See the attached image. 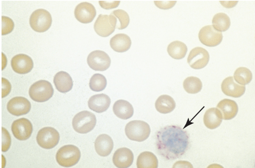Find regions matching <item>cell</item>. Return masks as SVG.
<instances>
[{"mask_svg": "<svg viewBox=\"0 0 255 168\" xmlns=\"http://www.w3.org/2000/svg\"><path fill=\"white\" fill-rule=\"evenodd\" d=\"M222 119V115L221 112L215 108L207 110L205 112L203 118L205 125L210 129H214L219 127Z\"/></svg>", "mask_w": 255, "mask_h": 168, "instance_id": "obj_24", "label": "cell"}, {"mask_svg": "<svg viewBox=\"0 0 255 168\" xmlns=\"http://www.w3.org/2000/svg\"><path fill=\"white\" fill-rule=\"evenodd\" d=\"M176 103L171 96L166 95L160 96L155 104V108L160 113L166 114L172 112L175 109Z\"/></svg>", "mask_w": 255, "mask_h": 168, "instance_id": "obj_25", "label": "cell"}, {"mask_svg": "<svg viewBox=\"0 0 255 168\" xmlns=\"http://www.w3.org/2000/svg\"><path fill=\"white\" fill-rule=\"evenodd\" d=\"M12 133L17 139L25 140L28 139L33 131V126L28 119L22 118L14 121L11 126Z\"/></svg>", "mask_w": 255, "mask_h": 168, "instance_id": "obj_12", "label": "cell"}, {"mask_svg": "<svg viewBox=\"0 0 255 168\" xmlns=\"http://www.w3.org/2000/svg\"><path fill=\"white\" fill-rule=\"evenodd\" d=\"M183 87L186 92L191 94L199 92L202 87V83L198 78L193 76L188 77L184 81Z\"/></svg>", "mask_w": 255, "mask_h": 168, "instance_id": "obj_29", "label": "cell"}, {"mask_svg": "<svg viewBox=\"0 0 255 168\" xmlns=\"http://www.w3.org/2000/svg\"><path fill=\"white\" fill-rule=\"evenodd\" d=\"M126 134L130 140L139 142L143 141L149 137L150 128L146 122L140 120H134L126 125Z\"/></svg>", "mask_w": 255, "mask_h": 168, "instance_id": "obj_2", "label": "cell"}, {"mask_svg": "<svg viewBox=\"0 0 255 168\" xmlns=\"http://www.w3.org/2000/svg\"><path fill=\"white\" fill-rule=\"evenodd\" d=\"M131 42L129 37L126 34L119 33L115 35L110 41L111 48L115 51L123 53L130 48Z\"/></svg>", "mask_w": 255, "mask_h": 168, "instance_id": "obj_22", "label": "cell"}, {"mask_svg": "<svg viewBox=\"0 0 255 168\" xmlns=\"http://www.w3.org/2000/svg\"><path fill=\"white\" fill-rule=\"evenodd\" d=\"M188 51L186 45L183 42L176 41L171 42L167 48L169 55L172 58L180 59L184 58Z\"/></svg>", "mask_w": 255, "mask_h": 168, "instance_id": "obj_27", "label": "cell"}, {"mask_svg": "<svg viewBox=\"0 0 255 168\" xmlns=\"http://www.w3.org/2000/svg\"><path fill=\"white\" fill-rule=\"evenodd\" d=\"M29 21L30 26L33 30L38 32H43L50 27L52 19L49 12L45 9H39L32 13Z\"/></svg>", "mask_w": 255, "mask_h": 168, "instance_id": "obj_6", "label": "cell"}, {"mask_svg": "<svg viewBox=\"0 0 255 168\" xmlns=\"http://www.w3.org/2000/svg\"><path fill=\"white\" fill-rule=\"evenodd\" d=\"M156 146L159 154L169 160L181 157L187 150L189 144L187 132L174 125L161 129L156 135Z\"/></svg>", "mask_w": 255, "mask_h": 168, "instance_id": "obj_1", "label": "cell"}, {"mask_svg": "<svg viewBox=\"0 0 255 168\" xmlns=\"http://www.w3.org/2000/svg\"><path fill=\"white\" fill-rule=\"evenodd\" d=\"M53 82L57 90L61 93H66L70 91L73 86L72 78L67 72L61 71L55 75Z\"/></svg>", "mask_w": 255, "mask_h": 168, "instance_id": "obj_21", "label": "cell"}, {"mask_svg": "<svg viewBox=\"0 0 255 168\" xmlns=\"http://www.w3.org/2000/svg\"><path fill=\"white\" fill-rule=\"evenodd\" d=\"M117 20L111 13L109 15L100 14L94 25L95 31L99 36L103 37L109 36L115 31Z\"/></svg>", "mask_w": 255, "mask_h": 168, "instance_id": "obj_7", "label": "cell"}, {"mask_svg": "<svg viewBox=\"0 0 255 168\" xmlns=\"http://www.w3.org/2000/svg\"><path fill=\"white\" fill-rule=\"evenodd\" d=\"M216 108L221 112L223 119L225 120H229L234 117L238 110V105L235 101L226 99L219 102Z\"/></svg>", "mask_w": 255, "mask_h": 168, "instance_id": "obj_20", "label": "cell"}, {"mask_svg": "<svg viewBox=\"0 0 255 168\" xmlns=\"http://www.w3.org/2000/svg\"><path fill=\"white\" fill-rule=\"evenodd\" d=\"M111 103V99L109 97L103 93L92 96L88 102L89 108L98 113L106 111L109 107Z\"/></svg>", "mask_w": 255, "mask_h": 168, "instance_id": "obj_18", "label": "cell"}, {"mask_svg": "<svg viewBox=\"0 0 255 168\" xmlns=\"http://www.w3.org/2000/svg\"><path fill=\"white\" fill-rule=\"evenodd\" d=\"M79 149L72 145H68L61 147L56 155L57 162L60 166L65 167L72 166L77 164L80 158Z\"/></svg>", "mask_w": 255, "mask_h": 168, "instance_id": "obj_3", "label": "cell"}, {"mask_svg": "<svg viewBox=\"0 0 255 168\" xmlns=\"http://www.w3.org/2000/svg\"><path fill=\"white\" fill-rule=\"evenodd\" d=\"M60 135L54 128L50 127L43 128L38 132L36 140L38 144L41 147L50 149L55 147L58 143Z\"/></svg>", "mask_w": 255, "mask_h": 168, "instance_id": "obj_8", "label": "cell"}, {"mask_svg": "<svg viewBox=\"0 0 255 168\" xmlns=\"http://www.w3.org/2000/svg\"><path fill=\"white\" fill-rule=\"evenodd\" d=\"M2 35L11 32L13 29L14 23L12 20L7 16H2Z\"/></svg>", "mask_w": 255, "mask_h": 168, "instance_id": "obj_33", "label": "cell"}, {"mask_svg": "<svg viewBox=\"0 0 255 168\" xmlns=\"http://www.w3.org/2000/svg\"><path fill=\"white\" fill-rule=\"evenodd\" d=\"M120 1H99L101 7L106 9H110L115 8L118 6Z\"/></svg>", "mask_w": 255, "mask_h": 168, "instance_id": "obj_37", "label": "cell"}, {"mask_svg": "<svg viewBox=\"0 0 255 168\" xmlns=\"http://www.w3.org/2000/svg\"><path fill=\"white\" fill-rule=\"evenodd\" d=\"M111 13L116 18L117 23L116 28L119 30L126 28L128 25L130 21L129 16L125 10L118 9L113 11Z\"/></svg>", "mask_w": 255, "mask_h": 168, "instance_id": "obj_32", "label": "cell"}, {"mask_svg": "<svg viewBox=\"0 0 255 168\" xmlns=\"http://www.w3.org/2000/svg\"><path fill=\"white\" fill-rule=\"evenodd\" d=\"M209 59L208 51L202 48L197 47L190 52L187 58V62L192 68L200 69L206 65Z\"/></svg>", "mask_w": 255, "mask_h": 168, "instance_id": "obj_11", "label": "cell"}, {"mask_svg": "<svg viewBox=\"0 0 255 168\" xmlns=\"http://www.w3.org/2000/svg\"><path fill=\"white\" fill-rule=\"evenodd\" d=\"M134 156L132 151L125 147L119 148L114 153L113 161L114 165L120 168H128L132 164Z\"/></svg>", "mask_w": 255, "mask_h": 168, "instance_id": "obj_16", "label": "cell"}, {"mask_svg": "<svg viewBox=\"0 0 255 168\" xmlns=\"http://www.w3.org/2000/svg\"><path fill=\"white\" fill-rule=\"evenodd\" d=\"M136 165L137 168H157L158 161L156 157L153 153L145 151L138 156Z\"/></svg>", "mask_w": 255, "mask_h": 168, "instance_id": "obj_26", "label": "cell"}, {"mask_svg": "<svg viewBox=\"0 0 255 168\" xmlns=\"http://www.w3.org/2000/svg\"><path fill=\"white\" fill-rule=\"evenodd\" d=\"M221 88L226 95L234 98L240 97L244 94L246 90L245 86L236 83L233 76L228 77L224 79Z\"/></svg>", "mask_w": 255, "mask_h": 168, "instance_id": "obj_17", "label": "cell"}, {"mask_svg": "<svg viewBox=\"0 0 255 168\" xmlns=\"http://www.w3.org/2000/svg\"><path fill=\"white\" fill-rule=\"evenodd\" d=\"M234 77L236 81L241 85H245L249 83L252 79V74L248 68L240 67L235 71Z\"/></svg>", "mask_w": 255, "mask_h": 168, "instance_id": "obj_30", "label": "cell"}, {"mask_svg": "<svg viewBox=\"0 0 255 168\" xmlns=\"http://www.w3.org/2000/svg\"><path fill=\"white\" fill-rule=\"evenodd\" d=\"M212 23L214 28L220 32L227 30L231 24L230 18L227 14L223 13H219L215 14L213 18Z\"/></svg>", "mask_w": 255, "mask_h": 168, "instance_id": "obj_28", "label": "cell"}, {"mask_svg": "<svg viewBox=\"0 0 255 168\" xmlns=\"http://www.w3.org/2000/svg\"><path fill=\"white\" fill-rule=\"evenodd\" d=\"M87 61L90 67L96 71L106 70L109 67L111 63L109 55L105 52L99 50L90 53L87 57Z\"/></svg>", "mask_w": 255, "mask_h": 168, "instance_id": "obj_10", "label": "cell"}, {"mask_svg": "<svg viewBox=\"0 0 255 168\" xmlns=\"http://www.w3.org/2000/svg\"><path fill=\"white\" fill-rule=\"evenodd\" d=\"M12 69L15 72L24 74L30 72L33 67V61L29 56L24 54L14 56L11 60Z\"/></svg>", "mask_w": 255, "mask_h": 168, "instance_id": "obj_15", "label": "cell"}, {"mask_svg": "<svg viewBox=\"0 0 255 168\" xmlns=\"http://www.w3.org/2000/svg\"><path fill=\"white\" fill-rule=\"evenodd\" d=\"M54 90L51 83L45 80L37 81L30 86L29 93L31 98L38 102L46 101L53 95Z\"/></svg>", "mask_w": 255, "mask_h": 168, "instance_id": "obj_5", "label": "cell"}, {"mask_svg": "<svg viewBox=\"0 0 255 168\" xmlns=\"http://www.w3.org/2000/svg\"><path fill=\"white\" fill-rule=\"evenodd\" d=\"M113 112L118 117L126 120L131 118L134 113L133 108L128 102L123 100H119L114 103L113 108Z\"/></svg>", "mask_w": 255, "mask_h": 168, "instance_id": "obj_23", "label": "cell"}, {"mask_svg": "<svg viewBox=\"0 0 255 168\" xmlns=\"http://www.w3.org/2000/svg\"><path fill=\"white\" fill-rule=\"evenodd\" d=\"M107 85V80L103 75L99 73L94 74L91 78L89 83L90 89L95 92L103 90Z\"/></svg>", "mask_w": 255, "mask_h": 168, "instance_id": "obj_31", "label": "cell"}, {"mask_svg": "<svg viewBox=\"0 0 255 168\" xmlns=\"http://www.w3.org/2000/svg\"><path fill=\"white\" fill-rule=\"evenodd\" d=\"M96 12L94 6L91 3L83 2L78 4L74 11L75 18L79 21L83 23L92 22L96 15Z\"/></svg>", "mask_w": 255, "mask_h": 168, "instance_id": "obj_14", "label": "cell"}, {"mask_svg": "<svg viewBox=\"0 0 255 168\" xmlns=\"http://www.w3.org/2000/svg\"><path fill=\"white\" fill-rule=\"evenodd\" d=\"M2 151L5 152L7 151L10 147L11 138L8 131L3 127H2Z\"/></svg>", "mask_w": 255, "mask_h": 168, "instance_id": "obj_34", "label": "cell"}, {"mask_svg": "<svg viewBox=\"0 0 255 168\" xmlns=\"http://www.w3.org/2000/svg\"><path fill=\"white\" fill-rule=\"evenodd\" d=\"M2 98L7 96L10 93L11 89V85L6 79L2 78Z\"/></svg>", "mask_w": 255, "mask_h": 168, "instance_id": "obj_36", "label": "cell"}, {"mask_svg": "<svg viewBox=\"0 0 255 168\" xmlns=\"http://www.w3.org/2000/svg\"><path fill=\"white\" fill-rule=\"evenodd\" d=\"M176 1H154L155 5L160 9H167L172 7Z\"/></svg>", "mask_w": 255, "mask_h": 168, "instance_id": "obj_35", "label": "cell"}, {"mask_svg": "<svg viewBox=\"0 0 255 168\" xmlns=\"http://www.w3.org/2000/svg\"><path fill=\"white\" fill-rule=\"evenodd\" d=\"M198 37L202 44L209 47L219 45L223 37L222 32L216 30L212 25H206L202 28L199 32Z\"/></svg>", "mask_w": 255, "mask_h": 168, "instance_id": "obj_9", "label": "cell"}, {"mask_svg": "<svg viewBox=\"0 0 255 168\" xmlns=\"http://www.w3.org/2000/svg\"><path fill=\"white\" fill-rule=\"evenodd\" d=\"M96 122L95 115L91 112L84 111L75 115L73 119L72 124L76 131L80 133L85 134L92 130Z\"/></svg>", "mask_w": 255, "mask_h": 168, "instance_id": "obj_4", "label": "cell"}, {"mask_svg": "<svg viewBox=\"0 0 255 168\" xmlns=\"http://www.w3.org/2000/svg\"><path fill=\"white\" fill-rule=\"evenodd\" d=\"M94 145L97 153L101 156L106 157L111 153L113 148L114 143L110 136L106 134H102L97 137Z\"/></svg>", "mask_w": 255, "mask_h": 168, "instance_id": "obj_19", "label": "cell"}, {"mask_svg": "<svg viewBox=\"0 0 255 168\" xmlns=\"http://www.w3.org/2000/svg\"><path fill=\"white\" fill-rule=\"evenodd\" d=\"M31 105L25 98L16 97L11 99L8 102L7 108L12 114L18 116L27 114L30 111Z\"/></svg>", "mask_w": 255, "mask_h": 168, "instance_id": "obj_13", "label": "cell"}]
</instances>
